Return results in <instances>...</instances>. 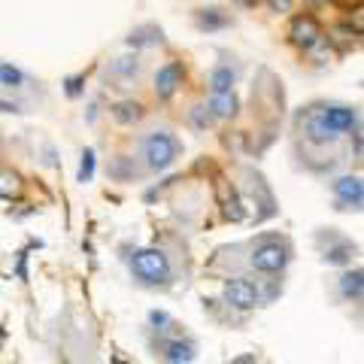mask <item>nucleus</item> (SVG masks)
Listing matches in <instances>:
<instances>
[{"label":"nucleus","mask_w":364,"mask_h":364,"mask_svg":"<svg viewBox=\"0 0 364 364\" xmlns=\"http://www.w3.org/2000/svg\"><path fill=\"white\" fill-rule=\"evenodd\" d=\"M82 88H85V73H76V76H70L64 82L67 97H79V95H82Z\"/></svg>","instance_id":"bb28decb"},{"label":"nucleus","mask_w":364,"mask_h":364,"mask_svg":"<svg viewBox=\"0 0 364 364\" xmlns=\"http://www.w3.org/2000/svg\"><path fill=\"white\" fill-rule=\"evenodd\" d=\"M237 4H240L243 9H255V6L261 4V0H237Z\"/></svg>","instance_id":"473e14b6"},{"label":"nucleus","mask_w":364,"mask_h":364,"mask_svg":"<svg viewBox=\"0 0 364 364\" xmlns=\"http://www.w3.org/2000/svg\"><path fill=\"white\" fill-rule=\"evenodd\" d=\"M16 273H18V279H28V252H21V255H18V267H16Z\"/></svg>","instance_id":"c756f323"},{"label":"nucleus","mask_w":364,"mask_h":364,"mask_svg":"<svg viewBox=\"0 0 364 364\" xmlns=\"http://www.w3.org/2000/svg\"><path fill=\"white\" fill-rule=\"evenodd\" d=\"M316 243H318L322 258L328 261V264H334V267H346V264H352V258L358 255V246L352 240H346L343 234H337V231L316 234Z\"/></svg>","instance_id":"0eeeda50"},{"label":"nucleus","mask_w":364,"mask_h":364,"mask_svg":"<svg viewBox=\"0 0 364 364\" xmlns=\"http://www.w3.org/2000/svg\"><path fill=\"white\" fill-rule=\"evenodd\" d=\"M143 164L146 170H152V173H161V170L173 167L182 155V143L176 134L170 131H152L149 136H143Z\"/></svg>","instance_id":"7ed1b4c3"},{"label":"nucleus","mask_w":364,"mask_h":364,"mask_svg":"<svg viewBox=\"0 0 364 364\" xmlns=\"http://www.w3.org/2000/svg\"><path fill=\"white\" fill-rule=\"evenodd\" d=\"M143 170H136V167H131V158L128 155H119L116 161L109 164V176L112 179H134V176H140Z\"/></svg>","instance_id":"5701e85b"},{"label":"nucleus","mask_w":364,"mask_h":364,"mask_svg":"<svg viewBox=\"0 0 364 364\" xmlns=\"http://www.w3.org/2000/svg\"><path fill=\"white\" fill-rule=\"evenodd\" d=\"M140 73H143V61L136 58V55H122V58L109 61V67L104 70V82H107V88L128 91L140 82Z\"/></svg>","instance_id":"39448f33"},{"label":"nucleus","mask_w":364,"mask_h":364,"mask_svg":"<svg viewBox=\"0 0 364 364\" xmlns=\"http://www.w3.org/2000/svg\"><path fill=\"white\" fill-rule=\"evenodd\" d=\"M306 4H310V6H328L331 0H306Z\"/></svg>","instance_id":"72a5a7b5"},{"label":"nucleus","mask_w":364,"mask_h":364,"mask_svg":"<svg viewBox=\"0 0 364 364\" xmlns=\"http://www.w3.org/2000/svg\"><path fill=\"white\" fill-rule=\"evenodd\" d=\"M131 277L146 289H167L173 282V264L161 249H136L131 255Z\"/></svg>","instance_id":"f257e3e1"},{"label":"nucleus","mask_w":364,"mask_h":364,"mask_svg":"<svg viewBox=\"0 0 364 364\" xmlns=\"http://www.w3.org/2000/svg\"><path fill=\"white\" fill-rule=\"evenodd\" d=\"M264 4H267L270 13H277V16H289L291 9H294V4H298V0H264Z\"/></svg>","instance_id":"cd10ccee"},{"label":"nucleus","mask_w":364,"mask_h":364,"mask_svg":"<svg viewBox=\"0 0 364 364\" xmlns=\"http://www.w3.org/2000/svg\"><path fill=\"white\" fill-rule=\"evenodd\" d=\"M243 176H246V191H249V198H252V203L258 207L255 222H267V219H273V215L279 213V207H277V198H273V191H270V186H267V179L261 176L258 170H252V167H246V170H243Z\"/></svg>","instance_id":"20e7f679"},{"label":"nucleus","mask_w":364,"mask_h":364,"mask_svg":"<svg viewBox=\"0 0 364 364\" xmlns=\"http://www.w3.org/2000/svg\"><path fill=\"white\" fill-rule=\"evenodd\" d=\"M289 261H291V246L286 237H277V234H264L258 243H252V252H249L252 270L267 273V277L282 273L289 267Z\"/></svg>","instance_id":"f03ea898"},{"label":"nucleus","mask_w":364,"mask_h":364,"mask_svg":"<svg viewBox=\"0 0 364 364\" xmlns=\"http://www.w3.org/2000/svg\"><path fill=\"white\" fill-rule=\"evenodd\" d=\"M186 82V64L182 61H167L164 67H158L155 73V95L161 100H170Z\"/></svg>","instance_id":"9b49d317"},{"label":"nucleus","mask_w":364,"mask_h":364,"mask_svg":"<svg viewBox=\"0 0 364 364\" xmlns=\"http://www.w3.org/2000/svg\"><path fill=\"white\" fill-rule=\"evenodd\" d=\"M195 25L200 31H222V28L231 25V16H228L225 9H215V6L198 9V13H195Z\"/></svg>","instance_id":"aec40b11"},{"label":"nucleus","mask_w":364,"mask_h":364,"mask_svg":"<svg viewBox=\"0 0 364 364\" xmlns=\"http://www.w3.org/2000/svg\"><path fill=\"white\" fill-rule=\"evenodd\" d=\"M109 112H112V119H116L119 124H136V122L146 119V107L140 104V100H134V97H124V100H119V104H112Z\"/></svg>","instance_id":"f3484780"},{"label":"nucleus","mask_w":364,"mask_h":364,"mask_svg":"<svg viewBox=\"0 0 364 364\" xmlns=\"http://www.w3.org/2000/svg\"><path fill=\"white\" fill-rule=\"evenodd\" d=\"M231 364H258V361H255V355H240V358H234Z\"/></svg>","instance_id":"2f4dec72"},{"label":"nucleus","mask_w":364,"mask_h":364,"mask_svg":"<svg viewBox=\"0 0 364 364\" xmlns=\"http://www.w3.org/2000/svg\"><path fill=\"white\" fill-rule=\"evenodd\" d=\"M91 176H95V152L85 149V152H82V164H79V176H76V179L85 186V182H91Z\"/></svg>","instance_id":"a878e982"},{"label":"nucleus","mask_w":364,"mask_h":364,"mask_svg":"<svg viewBox=\"0 0 364 364\" xmlns=\"http://www.w3.org/2000/svg\"><path fill=\"white\" fill-rule=\"evenodd\" d=\"M112 364H128V361H122V358H112Z\"/></svg>","instance_id":"f704fd0d"},{"label":"nucleus","mask_w":364,"mask_h":364,"mask_svg":"<svg viewBox=\"0 0 364 364\" xmlns=\"http://www.w3.org/2000/svg\"><path fill=\"white\" fill-rule=\"evenodd\" d=\"M0 85L4 88H21L25 85V73L13 64H0Z\"/></svg>","instance_id":"393cba45"},{"label":"nucleus","mask_w":364,"mask_h":364,"mask_svg":"<svg viewBox=\"0 0 364 364\" xmlns=\"http://www.w3.org/2000/svg\"><path fill=\"white\" fill-rule=\"evenodd\" d=\"M149 325H152V331H167L170 316L161 313V310H152V313H149Z\"/></svg>","instance_id":"c85d7f7f"},{"label":"nucleus","mask_w":364,"mask_h":364,"mask_svg":"<svg viewBox=\"0 0 364 364\" xmlns=\"http://www.w3.org/2000/svg\"><path fill=\"white\" fill-rule=\"evenodd\" d=\"M158 355H161L164 364H191L198 358V343L188 337H170V340H161Z\"/></svg>","instance_id":"f8f14e48"},{"label":"nucleus","mask_w":364,"mask_h":364,"mask_svg":"<svg viewBox=\"0 0 364 364\" xmlns=\"http://www.w3.org/2000/svg\"><path fill=\"white\" fill-rule=\"evenodd\" d=\"M304 140L310 146H316V149H325V146H334L340 140V134L334 128H328V124L310 109L306 112V122H304Z\"/></svg>","instance_id":"ddd939ff"},{"label":"nucleus","mask_w":364,"mask_h":364,"mask_svg":"<svg viewBox=\"0 0 364 364\" xmlns=\"http://www.w3.org/2000/svg\"><path fill=\"white\" fill-rule=\"evenodd\" d=\"M0 112H21V107L13 104V100H4V97H0Z\"/></svg>","instance_id":"7c9ffc66"},{"label":"nucleus","mask_w":364,"mask_h":364,"mask_svg":"<svg viewBox=\"0 0 364 364\" xmlns=\"http://www.w3.org/2000/svg\"><path fill=\"white\" fill-rule=\"evenodd\" d=\"M161 43H164V31L158 25H140V28H134L128 37L131 49H146V46H161Z\"/></svg>","instance_id":"6ab92c4d"},{"label":"nucleus","mask_w":364,"mask_h":364,"mask_svg":"<svg viewBox=\"0 0 364 364\" xmlns=\"http://www.w3.org/2000/svg\"><path fill=\"white\" fill-rule=\"evenodd\" d=\"M207 107L213 112V119H219V122L240 116V97H237L234 91H210V104Z\"/></svg>","instance_id":"4468645a"},{"label":"nucleus","mask_w":364,"mask_h":364,"mask_svg":"<svg viewBox=\"0 0 364 364\" xmlns=\"http://www.w3.org/2000/svg\"><path fill=\"white\" fill-rule=\"evenodd\" d=\"M331 191H334V207L337 210L361 213V207H364V182H361V176H340V179L331 182Z\"/></svg>","instance_id":"1a4fd4ad"},{"label":"nucleus","mask_w":364,"mask_h":364,"mask_svg":"<svg viewBox=\"0 0 364 364\" xmlns=\"http://www.w3.org/2000/svg\"><path fill=\"white\" fill-rule=\"evenodd\" d=\"M325 37V31H322V21H318L316 16H298V18H291V28H289V43L294 46V49H301L306 52L313 43H318Z\"/></svg>","instance_id":"9d476101"},{"label":"nucleus","mask_w":364,"mask_h":364,"mask_svg":"<svg viewBox=\"0 0 364 364\" xmlns=\"http://www.w3.org/2000/svg\"><path fill=\"white\" fill-rule=\"evenodd\" d=\"M328 46L337 52H352V49H358V43H361V28H352V25H337L328 31Z\"/></svg>","instance_id":"2eb2a0df"},{"label":"nucleus","mask_w":364,"mask_h":364,"mask_svg":"<svg viewBox=\"0 0 364 364\" xmlns=\"http://www.w3.org/2000/svg\"><path fill=\"white\" fill-rule=\"evenodd\" d=\"M337 289H340V298H343V301L358 304V301H361V294H364V273H361V267L346 270L343 277H340Z\"/></svg>","instance_id":"a211bd4d"},{"label":"nucleus","mask_w":364,"mask_h":364,"mask_svg":"<svg viewBox=\"0 0 364 364\" xmlns=\"http://www.w3.org/2000/svg\"><path fill=\"white\" fill-rule=\"evenodd\" d=\"M237 85V73L231 67H215L210 73V91H234Z\"/></svg>","instance_id":"4be33fe9"},{"label":"nucleus","mask_w":364,"mask_h":364,"mask_svg":"<svg viewBox=\"0 0 364 364\" xmlns=\"http://www.w3.org/2000/svg\"><path fill=\"white\" fill-rule=\"evenodd\" d=\"M188 122L195 124L198 131H207L215 119H213V112H210V107H207V104H195V107L188 109Z\"/></svg>","instance_id":"b1692460"},{"label":"nucleus","mask_w":364,"mask_h":364,"mask_svg":"<svg viewBox=\"0 0 364 364\" xmlns=\"http://www.w3.org/2000/svg\"><path fill=\"white\" fill-rule=\"evenodd\" d=\"M313 112L328 124V128H334L340 136L361 128V119H358V109H355V107H346V104H325V107H313Z\"/></svg>","instance_id":"6e6552de"},{"label":"nucleus","mask_w":364,"mask_h":364,"mask_svg":"<svg viewBox=\"0 0 364 364\" xmlns=\"http://www.w3.org/2000/svg\"><path fill=\"white\" fill-rule=\"evenodd\" d=\"M21 188H25V179H21L18 170H13V167H0V198L16 200V198L21 195Z\"/></svg>","instance_id":"412c9836"},{"label":"nucleus","mask_w":364,"mask_h":364,"mask_svg":"<svg viewBox=\"0 0 364 364\" xmlns=\"http://www.w3.org/2000/svg\"><path fill=\"white\" fill-rule=\"evenodd\" d=\"M222 301H225V306H231V310H237V313H249V310H255L264 298H261V289L255 286V282L234 277L222 286Z\"/></svg>","instance_id":"423d86ee"},{"label":"nucleus","mask_w":364,"mask_h":364,"mask_svg":"<svg viewBox=\"0 0 364 364\" xmlns=\"http://www.w3.org/2000/svg\"><path fill=\"white\" fill-rule=\"evenodd\" d=\"M219 195H222V213H225V219L228 222H243L246 219V203L240 198V191H237L234 186H222Z\"/></svg>","instance_id":"dca6fc26"}]
</instances>
